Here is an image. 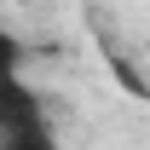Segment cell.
I'll list each match as a JSON object with an SVG mask.
<instances>
[{
	"label": "cell",
	"instance_id": "6da1fadb",
	"mask_svg": "<svg viewBox=\"0 0 150 150\" xmlns=\"http://www.w3.org/2000/svg\"><path fill=\"white\" fill-rule=\"evenodd\" d=\"M0 144H12V150H46L52 144L46 98L23 75H0Z\"/></svg>",
	"mask_w": 150,
	"mask_h": 150
},
{
	"label": "cell",
	"instance_id": "7a4b0ae2",
	"mask_svg": "<svg viewBox=\"0 0 150 150\" xmlns=\"http://www.w3.org/2000/svg\"><path fill=\"white\" fill-rule=\"evenodd\" d=\"M23 69V40L12 29H0V75H18Z\"/></svg>",
	"mask_w": 150,
	"mask_h": 150
}]
</instances>
